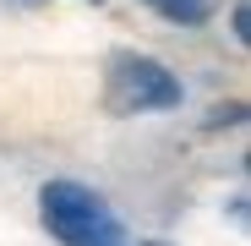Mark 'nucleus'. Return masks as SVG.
<instances>
[{"label": "nucleus", "mask_w": 251, "mask_h": 246, "mask_svg": "<svg viewBox=\"0 0 251 246\" xmlns=\"http://www.w3.org/2000/svg\"><path fill=\"white\" fill-rule=\"evenodd\" d=\"M38 219H44V230L60 246H131L120 214L93 186L66 181V175L60 181H44V191H38Z\"/></svg>", "instance_id": "obj_1"}, {"label": "nucleus", "mask_w": 251, "mask_h": 246, "mask_svg": "<svg viewBox=\"0 0 251 246\" xmlns=\"http://www.w3.org/2000/svg\"><path fill=\"white\" fill-rule=\"evenodd\" d=\"M104 99L115 115H158V109H180L186 88L164 60L137 55V50H115L109 71H104Z\"/></svg>", "instance_id": "obj_2"}, {"label": "nucleus", "mask_w": 251, "mask_h": 246, "mask_svg": "<svg viewBox=\"0 0 251 246\" xmlns=\"http://www.w3.org/2000/svg\"><path fill=\"white\" fill-rule=\"evenodd\" d=\"M142 6H153L164 22H175V27H202V22H213L219 0H142Z\"/></svg>", "instance_id": "obj_3"}, {"label": "nucleus", "mask_w": 251, "mask_h": 246, "mask_svg": "<svg viewBox=\"0 0 251 246\" xmlns=\"http://www.w3.org/2000/svg\"><path fill=\"white\" fill-rule=\"evenodd\" d=\"M229 27H235V38L246 44V38H251V11L246 6H229Z\"/></svg>", "instance_id": "obj_4"}, {"label": "nucleus", "mask_w": 251, "mask_h": 246, "mask_svg": "<svg viewBox=\"0 0 251 246\" xmlns=\"http://www.w3.org/2000/svg\"><path fill=\"white\" fill-rule=\"evenodd\" d=\"M148 246H164V241H148Z\"/></svg>", "instance_id": "obj_5"}]
</instances>
